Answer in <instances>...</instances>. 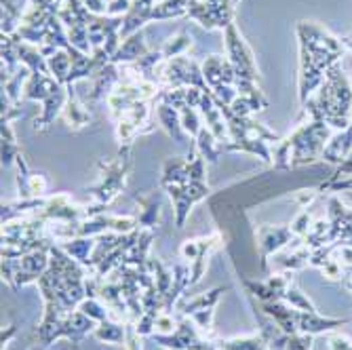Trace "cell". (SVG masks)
<instances>
[{"label": "cell", "mask_w": 352, "mask_h": 350, "mask_svg": "<svg viewBox=\"0 0 352 350\" xmlns=\"http://www.w3.org/2000/svg\"><path fill=\"white\" fill-rule=\"evenodd\" d=\"M348 323V319H329V316H321L316 312H302L298 310V333H308V336H318V333H327L333 331L336 327H342Z\"/></svg>", "instance_id": "cell-6"}, {"label": "cell", "mask_w": 352, "mask_h": 350, "mask_svg": "<svg viewBox=\"0 0 352 350\" xmlns=\"http://www.w3.org/2000/svg\"><path fill=\"white\" fill-rule=\"evenodd\" d=\"M95 327H98V323H95L93 319H89V316L80 310H74V312L63 316V319L57 323V327L53 331V342L55 340H70L74 346H80V342L87 336H93Z\"/></svg>", "instance_id": "cell-3"}, {"label": "cell", "mask_w": 352, "mask_h": 350, "mask_svg": "<svg viewBox=\"0 0 352 350\" xmlns=\"http://www.w3.org/2000/svg\"><path fill=\"white\" fill-rule=\"evenodd\" d=\"M144 211L142 215L138 217V224L142 230H150L152 226H156V219H158V207H161V201L156 197H150V199H140Z\"/></svg>", "instance_id": "cell-19"}, {"label": "cell", "mask_w": 352, "mask_h": 350, "mask_svg": "<svg viewBox=\"0 0 352 350\" xmlns=\"http://www.w3.org/2000/svg\"><path fill=\"white\" fill-rule=\"evenodd\" d=\"M232 3H234V7H236V5H239V0H232Z\"/></svg>", "instance_id": "cell-28"}, {"label": "cell", "mask_w": 352, "mask_h": 350, "mask_svg": "<svg viewBox=\"0 0 352 350\" xmlns=\"http://www.w3.org/2000/svg\"><path fill=\"white\" fill-rule=\"evenodd\" d=\"M195 146H197V152L205 158V161L217 163L219 152H221V142L207 129V127H203L201 133L195 138Z\"/></svg>", "instance_id": "cell-15"}, {"label": "cell", "mask_w": 352, "mask_h": 350, "mask_svg": "<svg viewBox=\"0 0 352 350\" xmlns=\"http://www.w3.org/2000/svg\"><path fill=\"white\" fill-rule=\"evenodd\" d=\"M15 331H17V329H15V325H9V327H7V331H3V344H5V346H7V344H9V340L15 336Z\"/></svg>", "instance_id": "cell-25"}, {"label": "cell", "mask_w": 352, "mask_h": 350, "mask_svg": "<svg viewBox=\"0 0 352 350\" xmlns=\"http://www.w3.org/2000/svg\"><path fill=\"white\" fill-rule=\"evenodd\" d=\"M47 63H49V72H51V76H53L57 83H61L63 87H66V80H68V76H70V72H72V55H70V51L59 49L53 57L47 59Z\"/></svg>", "instance_id": "cell-14"}, {"label": "cell", "mask_w": 352, "mask_h": 350, "mask_svg": "<svg viewBox=\"0 0 352 350\" xmlns=\"http://www.w3.org/2000/svg\"><path fill=\"white\" fill-rule=\"evenodd\" d=\"M76 310L85 312V314L89 316V319H93L95 323H104V321L112 319V314H110L108 306H106L100 298H85Z\"/></svg>", "instance_id": "cell-18"}, {"label": "cell", "mask_w": 352, "mask_h": 350, "mask_svg": "<svg viewBox=\"0 0 352 350\" xmlns=\"http://www.w3.org/2000/svg\"><path fill=\"white\" fill-rule=\"evenodd\" d=\"M190 47H192V36L188 34L186 30H179L175 36H171L169 41H165V45L161 47V53H163V59L169 61V59H175V57L186 55V51Z\"/></svg>", "instance_id": "cell-17"}, {"label": "cell", "mask_w": 352, "mask_h": 350, "mask_svg": "<svg viewBox=\"0 0 352 350\" xmlns=\"http://www.w3.org/2000/svg\"><path fill=\"white\" fill-rule=\"evenodd\" d=\"M342 45H344V47H348V49L352 51V39H342Z\"/></svg>", "instance_id": "cell-27"}, {"label": "cell", "mask_w": 352, "mask_h": 350, "mask_svg": "<svg viewBox=\"0 0 352 350\" xmlns=\"http://www.w3.org/2000/svg\"><path fill=\"white\" fill-rule=\"evenodd\" d=\"M223 36H226V49H228V59L236 70L239 78H247V80H258V66H255V59L251 49L247 47V43L243 41V36L239 34V30L234 23H230L226 30H223Z\"/></svg>", "instance_id": "cell-1"}, {"label": "cell", "mask_w": 352, "mask_h": 350, "mask_svg": "<svg viewBox=\"0 0 352 350\" xmlns=\"http://www.w3.org/2000/svg\"><path fill=\"white\" fill-rule=\"evenodd\" d=\"M292 239H294L292 228H285V226H260L255 230V241H258L260 262H262L264 272H268V258L278 249H283Z\"/></svg>", "instance_id": "cell-4"}, {"label": "cell", "mask_w": 352, "mask_h": 350, "mask_svg": "<svg viewBox=\"0 0 352 350\" xmlns=\"http://www.w3.org/2000/svg\"><path fill=\"white\" fill-rule=\"evenodd\" d=\"M329 350H352V340L342 333H333L329 338Z\"/></svg>", "instance_id": "cell-24"}, {"label": "cell", "mask_w": 352, "mask_h": 350, "mask_svg": "<svg viewBox=\"0 0 352 350\" xmlns=\"http://www.w3.org/2000/svg\"><path fill=\"white\" fill-rule=\"evenodd\" d=\"M203 76L209 85V89H217L221 85H234L236 83V70L230 63V59H223L219 55H211L203 61Z\"/></svg>", "instance_id": "cell-5"}, {"label": "cell", "mask_w": 352, "mask_h": 350, "mask_svg": "<svg viewBox=\"0 0 352 350\" xmlns=\"http://www.w3.org/2000/svg\"><path fill=\"white\" fill-rule=\"evenodd\" d=\"M283 302H287L292 308H296V310H302V312H316V308H314V304L296 287V285L292 283L289 285V289L285 292V296H283Z\"/></svg>", "instance_id": "cell-20"}, {"label": "cell", "mask_w": 352, "mask_h": 350, "mask_svg": "<svg viewBox=\"0 0 352 350\" xmlns=\"http://www.w3.org/2000/svg\"><path fill=\"white\" fill-rule=\"evenodd\" d=\"M179 116H182V127L184 131L192 138H197L203 129V122H201V112L197 108H184L179 110Z\"/></svg>", "instance_id": "cell-21"}, {"label": "cell", "mask_w": 352, "mask_h": 350, "mask_svg": "<svg viewBox=\"0 0 352 350\" xmlns=\"http://www.w3.org/2000/svg\"><path fill=\"white\" fill-rule=\"evenodd\" d=\"M182 15H188V0H163V3H156L152 9V21H165Z\"/></svg>", "instance_id": "cell-16"}, {"label": "cell", "mask_w": 352, "mask_h": 350, "mask_svg": "<svg viewBox=\"0 0 352 350\" xmlns=\"http://www.w3.org/2000/svg\"><path fill=\"white\" fill-rule=\"evenodd\" d=\"M312 338L314 336H308V333L289 336V340H287V344H285L283 350H310L312 348Z\"/></svg>", "instance_id": "cell-22"}, {"label": "cell", "mask_w": 352, "mask_h": 350, "mask_svg": "<svg viewBox=\"0 0 352 350\" xmlns=\"http://www.w3.org/2000/svg\"><path fill=\"white\" fill-rule=\"evenodd\" d=\"M167 193L175 205V224L177 228H184L192 205H197L209 195V186L205 182H188L184 186H167Z\"/></svg>", "instance_id": "cell-2"}, {"label": "cell", "mask_w": 352, "mask_h": 350, "mask_svg": "<svg viewBox=\"0 0 352 350\" xmlns=\"http://www.w3.org/2000/svg\"><path fill=\"white\" fill-rule=\"evenodd\" d=\"M148 45H146V36H144V32H135V34L131 36H126L116 55L112 57V63H118V66H126V63H135L138 59H142L146 53H148Z\"/></svg>", "instance_id": "cell-7"}, {"label": "cell", "mask_w": 352, "mask_h": 350, "mask_svg": "<svg viewBox=\"0 0 352 350\" xmlns=\"http://www.w3.org/2000/svg\"><path fill=\"white\" fill-rule=\"evenodd\" d=\"M308 230H310V217H308V213H306V211H302V213L296 217L294 224H292V232H294V234H298V237H306V234H308Z\"/></svg>", "instance_id": "cell-23"}, {"label": "cell", "mask_w": 352, "mask_h": 350, "mask_svg": "<svg viewBox=\"0 0 352 350\" xmlns=\"http://www.w3.org/2000/svg\"><path fill=\"white\" fill-rule=\"evenodd\" d=\"M93 338L100 340V342H106V344H124V340H126V323H120V321H114V319L98 323V327H95V331H93Z\"/></svg>", "instance_id": "cell-13"}, {"label": "cell", "mask_w": 352, "mask_h": 350, "mask_svg": "<svg viewBox=\"0 0 352 350\" xmlns=\"http://www.w3.org/2000/svg\"><path fill=\"white\" fill-rule=\"evenodd\" d=\"M95 241L98 239H89V237H78V239H70L59 243V247L68 253L70 258H74L76 262H80L82 266H89L91 262V253L95 249Z\"/></svg>", "instance_id": "cell-10"}, {"label": "cell", "mask_w": 352, "mask_h": 350, "mask_svg": "<svg viewBox=\"0 0 352 350\" xmlns=\"http://www.w3.org/2000/svg\"><path fill=\"white\" fill-rule=\"evenodd\" d=\"M344 285H346V289H350V292H352V274L344 281Z\"/></svg>", "instance_id": "cell-26"}, {"label": "cell", "mask_w": 352, "mask_h": 350, "mask_svg": "<svg viewBox=\"0 0 352 350\" xmlns=\"http://www.w3.org/2000/svg\"><path fill=\"white\" fill-rule=\"evenodd\" d=\"M223 292H228V287H217V289L205 292V294H201V296H197V298H192V300L184 302L179 310H182L184 316H190V314H195V312H199V310L215 308Z\"/></svg>", "instance_id": "cell-12"}, {"label": "cell", "mask_w": 352, "mask_h": 350, "mask_svg": "<svg viewBox=\"0 0 352 350\" xmlns=\"http://www.w3.org/2000/svg\"><path fill=\"white\" fill-rule=\"evenodd\" d=\"M217 350H270V344L264 333H253L232 340L217 342Z\"/></svg>", "instance_id": "cell-11"}, {"label": "cell", "mask_w": 352, "mask_h": 350, "mask_svg": "<svg viewBox=\"0 0 352 350\" xmlns=\"http://www.w3.org/2000/svg\"><path fill=\"white\" fill-rule=\"evenodd\" d=\"M156 116H158V122L163 124V129L177 142V144H184V127H182V116H179V110L169 106V104H161L156 108Z\"/></svg>", "instance_id": "cell-9"}, {"label": "cell", "mask_w": 352, "mask_h": 350, "mask_svg": "<svg viewBox=\"0 0 352 350\" xmlns=\"http://www.w3.org/2000/svg\"><path fill=\"white\" fill-rule=\"evenodd\" d=\"M66 89H68V102H66V106H63L61 118L66 120V124L72 127V129H80V127H87L91 122V112L76 98V93H74L72 87H66Z\"/></svg>", "instance_id": "cell-8"}]
</instances>
